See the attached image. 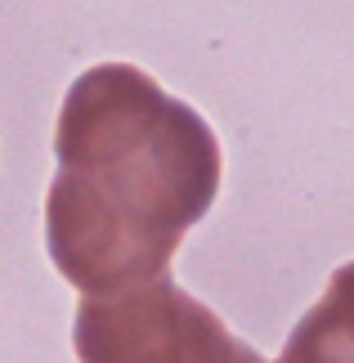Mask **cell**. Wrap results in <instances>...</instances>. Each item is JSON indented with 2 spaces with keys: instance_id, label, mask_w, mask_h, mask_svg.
Masks as SVG:
<instances>
[{
  "instance_id": "cell-1",
  "label": "cell",
  "mask_w": 354,
  "mask_h": 363,
  "mask_svg": "<svg viewBox=\"0 0 354 363\" xmlns=\"http://www.w3.org/2000/svg\"><path fill=\"white\" fill-rule=\"evenodd\" d=\"M54 157L45 247L81 296H112L166 274L224 175L206 117L135 63L86 67L67 86Z\"/></svg>"
},
{
  "instance_id": "cell-2",
  "label": "cell",
  "mask_w": 354,
  "mask_h": 363,
  "mask_svg": "<svg viewBox=\"0 0 354 363\" xmlns=\"http://www.w3.org/2000/svg\"><path fill=\"white\" fill-rule=\"evenodd\" d=\"M72 345L86 363H256L220 314L184 291L171 269L139 287L86 296L77 305Z\"/></svg>"
},
{
  "instance_id": "cell-3",
  "label": "cell",
  "mask_w": 354,
  "mask_h": 363,
  "mask_svg": "<svg viewBox=\"0 0 354 363\" xmlns=\"http://www.w3.org/2000/svg\"><path fill=\"white\" fill-rule=\"evenodd\" d=\"M287 363H354V260L332 274L323 301L309 310L282 345Z\"/></svg>"
}]
</instances>
